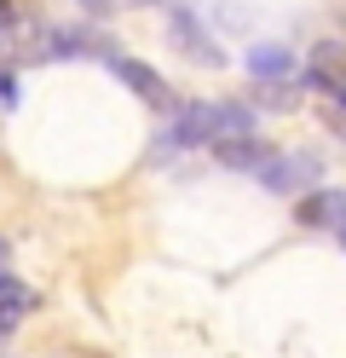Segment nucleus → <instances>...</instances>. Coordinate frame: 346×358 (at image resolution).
<instances>
[{"label": "nucleus", "instance_id": "12", "mask_svg": "<svg viewBox=\"0 0 346 358\" xmlns=\"http://www.w3.org/2000/svg\"><path fill=\"white\" fill-rule=\"evenodd\" d=\"M92 17H110V12H127V6H156V0H81Z\"/></svg>", "mask_w": 346, "mask_h": 358}, {"label": "nucleus", "instance_id": "4", "mask_svg": "<svg viewBox=\"0 0 346 358\" xmlns=\"http://www.w3.org/2000/svg\"><path fill=\"white\" fill-rule=\"evenodd\" d=\"M294 220L300 226H323V231H346V191H306V196H294Z\"/></svg>", "mask_w": 346, "mask_h": 358}, {"label": "nucleus", "instance_id": "9", "mask_svg": "<svg viewBox=\"0 0 346 358\" xmlns=\"http://www.w3.org/2000/svg\"><path fill=\"white\" fill-rule=\"evenodd\" d=\"M35 312V289H17V295H0V335H12L23 318Z\"/></svg>", "mask_w": 346, "mask_h": 358}, {"label": "nucleus", "instance_id": "8", "mask_svg": "<svg viewBox=\"0 0 346 358\" xmlns=\"http://www.w3.org/2000/svg\"><path fill=\"white\" fill-rule=\"evenodd\" d=\"M248 70H254V81H283L294 70V58H289V47H254L248 52Z\"/></svg>", "mask_w": 346, "mask_h": 358}, {"label": "nucleus", "instance_id": "5", "mask_svg": "<svg viewBox=\"0 0 346 358\" xmlns=\"http://www.w3.org/2000/svg\"><path fill=\"white\" fill-rule=\"evenodd\" d=\"M306 87H312V93H340V87H346V41H317V47H312Z\"/></svg>", "mask_w": 346, "mask_h": 358}, {"label": "nucleus", "instance_id": "2", "mask_svg": "<svg viewBox=\"0 0 346 358\" xmlns=\"http://www.w3.org/2000/svg\"><path fill=\"white\" fill-rule=\"evenodd\" d=\"M104 70L115 76V81H122V87H133V93L138 99H145L150 110H161V116H168V110H179V99H173V87L168 81H161L156 70H150V64H138V58H127V52H104Z\"/></svg>", "mask_w": 346, "mask_h": 358}, {"label": "nucleus", "instance_id": "7", "mask_svg": "<svg viewBox=\"0 0 346 358\" xmlns=\"http://www.w3.org/2000/svg\"><path fill=\"white\" fill-rule=\"evenodd\" d=\"M23 35H29V12L17 0H0V58H17Z\"/></svg>", "mask_w": 346, "mask_h": 358}, {"label": "nucleus", "instance_id": "11", "mask_svg": "<svg viewBox=\"0 0 346 358\" xmlns=\"http://www.w3.org/2000/svg\"><path fill=\"white\" fill-rule=\"evenodd\" d=\"M323 99H329V104H323V122L346 139V87H340V93H323Z\"/></svg>", "mask_w": 346, "mask_h": 358}, {"label": "nucleus", "instance_id": "1", "mask_svg": "<svg viewBox=\"0 0 346 358\" xmlns=\"http://www.w3.org/2000/svg\"><path fill=\"white\" fill-rule=\"evenodd\" d=\"M317 179H323V162L312 150H277L260 168V185L271 196H306V191H317Z\"/></svg>", "mask_w": 346, "mask_h": 358}, {"label": "nucleus", "instance_id": "10", "mask_svg": "<svg viewBox=\"0 0 346 358\" xmlns=\"http://www.w3.org/2000/svg\"><path fill=\"white\" fill-rule=\"evenodd\" d=\"M254 99L271 104V110H294V93H289L283 81H254Z\"/></svg>", "mask_w": 346, "mask_h": 358}, {"label": "nucleus", "instance_id": "13", "mask_svg": "<svg viewBox=\"0 0 346 358\" xmlns=\"http://www.w3.org/2000/svg\"><path fill=\"white\" fill-rule=\"evenodd\" d=\"M340 249H346V231H340Z\"/></svg>", "mask_w": 346, "mask_h": 358}, {"label": "nucleus", "instance_id": "3", "mask_svg": "<svg viewBox=\"0 0 346 358\" xmlns=\"http://www.w3.org/2000/svg\"><path fill=\"white\" fill-rule=\"evenodd\" d=\"M168 41L173 47L185 52V58H196V64H208V70H214V64H225V52L214 47V41H208V29L196 24V12H168Z\"/></svg>", "mask_w": 346, "mask_h": 358}, {"label": "nucleus", "instance_id": "6", "mask_svg": "<svg viewBox=\"0 0 346 358\" xmlns=\"http://www.w3.org/2000/svg\"><path fill=\"white\" fill-rule=\"evenodd\" d=\"M208 150H214V162L219 168H237V173H260L266 162H271V145L266 139H254V133H237V139H219V145H208Z\"/></svg>", "mask_w": 346, "mask_h": 358}, {"label": "nucleus", "instance_id": "14", "mask_svg": "<svg viewBox=\"0 0 346 358\" xmlns=\"http://www.w3.org/2000/svg\"><path fill=\"white\" fill-rule=\"evenodd\" d=\"M0 358H6V352H0Z\"/></svg>", "mask_w": 346, "mask_h": 358}]
</instances>
